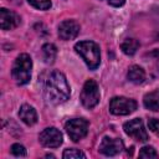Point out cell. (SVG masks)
Returning a JSON list of instances; mask_svg holds the SVG:
<instances>
[{
  "mask_svg": "<svg viewBox=\"0 0 159 159\" xmlns=\"http://www.w3.org/2000/svg\"><path fill=\"white\" fill-rule=\"evenodd\" d=\"M65 129H66L68 137L73 142H78L86 137V134L88 132V122L83 118L70 119L65 124Z\"/></svg>",
  "mask_w": 159,
  "mask_h": 159,
  "instance_id": "cell-6",
  "label": "cell"
},
{
  "mask_svg": "<svg viewBox=\"0 0 159 159\" xmlns=\"http://www.w3.org/2000/svg\"><path fill=\"white\" fill-rule=\"evenodd\" d=\"M76 52L83 58L89 70H96L101 62L99 46L93 41H80L75 45Z\"/></svg>",
  "mask_w": 159,
  "mask_h": 159,
  "instance_id": "cell-2",
  "label": "cell"
},
{
  "mask_svg": "<svg viewBox=\"0 0 159 159\" xmlns=\"http://www.w3.org/2000/svg\"><path fill=\"white\" fill-rule=\"evenodd\" d=\"M62 157L65 159H76V158H86L84 153H82L80 149H75V148H71V149H66L62 154Z\"/></svg>",
  "mask_w": 159,
  "mask_h": 159,
  "instance_id": "cell-17",
  "label": "cell"
},
{
  "mask_svg": "<svg viewBox=\"0 0 159 159\" xmlns=\"http://www.w3.org/2000/svg\"><path fill=\"white\" fill-rule=\"evenodd\" d=\"M149 56H152V57H155L157 60H159V50H155L154 52H152Z\"/></svg>",
  "mask_w": 159,
  "mask_h": 159,
  "instance_id": "cell-23",
  "label": "cell"
},
{
  "mask_svg": "<svg viewBox=\"0 0 159 159\" xmlns=\"http://www.w3.org/2000/svg\"><path fill=\"white\" fill-rule=\"evenodd\" d=\"M31 6L39 10H47L51 7V1L50 0H27Z\"/></svg>",
  "mask_w": 159,
  "mask_h": 159,
  "instance_id": "cell-19",
  "label": "cell"
},
{
  "mask_svg": "<svg viewBox=\"0 0 159 159\" xmlns=\"http://www.w3.org/2000/svg\"><path fill=\"white\" fill-rule=\"evenodd\" d=\"M137 109V102L127 97H113L109 102V111L116 116H127Z\"/></svg>",
  "mask_w": 159,
  "mask_h": 159,
  "instance_id": "cell-5",
  "label": "cell"
},
{
  "mask_svg": "<svg viewBox=\"0 0 159 159\" xmlns=\"http://www.w3.org/2000/svg\"><path fill=\"white\" fill-rule=\"evenodd\" d=\"M39 140L46 148H57L62 144V134L57 128L50 127L40 133Z\"/></svg>",
  "mask_w": 159,
  "mask_h": 159,
  "instance_id": "cell-8",
  "label": "cell"
},
{
  "mask_svg": "<svg viewBox=\"0 0 159 159\" xmlns=\"http://www.w3.org/2000/svg\"><path fill=\"white\" fill-rule=\"evenodd\" d=\"M123 129H124L125 134H128L129 137H132L133 139H135L138 142L148 140V133H147L143 120L140 118H135V119H132V120L124 123Z\"/></svg>",
  "mask_w": 159,
  "mask_h": 159,
  "instance_id": "cell-7",
  "label": "cell"
},
{
  "mask_svg": "<svg viewBox=\"0 0 159 159\" xmlns=\"http://www.w3.org/2000/svg\"><path fill=\"white\" fill-rule=\"evenodd\" d=\"M70 86L63 73L53 71L45 83V98L52 104H60L68 99Z\"/></svg>",
  "mask_w": 159,
  "mask_h": 159,
  "instance_id": "cell-1",
  "label": "cell"
},
{
  "mask_svg": "<svg viewBox=\"0 0 159 159\" xmlns=\"http://www.w3.org/2000/svg\"><path fill=\"white\" fill-rule=\"evenodd\" d=\"M107 1H108V4H111L112 6L118 7V6H122L125 0H107Z\"/></svg>",
  "mask_w": 159,
  "mask_h": 159,
  "instance_id": "cell-22",
  "label": "cell"
},
{
  "mask_svg": "<svg viewBox=\"0 0 159 159\" xmlns=\"http://www.w3.org/2000/svg\"><path fill=\"white\" fill-rule=\"evenodd\" d=\"M31 68H32L31 57L27 53L19 55L16 57V60L12 65V70H11L14 81L20 86L26 84L31 78Z\"/></svg>",
  "mask_w": 159,
  "mask_h": 159,
  "instance_id": "cell-3",
  "label": "cell"
},
{
  "mask_svg": "<svg viewBox=\"0 0 159 159\" xmlns=\"http://www.w3.org/2000/svg\"><path fill=\"white\" fill-rule=\"evenodd\" d=\"M139 157L140 158H145V159H150V158H158V153L155 152V149L153 147H143L139 152Z\"/></svg>",
  "mask_w": 159,
  "mask_h": 159,
  "instance_id": "cell-18",
  "label": "cell"
},
{
  "mask_svg": "<svg viewBox=\"0 0 159 159\" xmlns=\"http://www.w3.org/2000/svg\"><path fill=\"white\" fill-rule=\"evenodd\" d=\"M127 77H128V80L132 83L139 84V83H142L145 80V72H144V70L142 67H139L137 65H133V66L129 67L128 73H127Z\"/></svg>",
  "mask_w": 159,
  "mask_h": 159,
  "instance_id": "cell-13",
  "label": "cell"
},
{
  "mask_svg": "<svg viewBox=\"0 0 159 159\" xmlns=\"http://www.w3.org/2000/svg\"><path fill=\"white\" fill-rule=\"evenodd\" d=\"M19 117L20 119L26 124V125H34L37 122V114L34 107L30 104H22L19 111Z\"/></svg>",
  "mask_w": 159,
  "mask_h": 159,
  "instance_id": "cell-12",
  "label": "cell"
},
{
  "mask_svg": "<svg viewBox=\"0 0 159 159\" xmlns=\"http://www.w3.org/2000/svg\"><path fill=\"white\" fill-rule=\"evenodd\" d=\"M57 32L61 40H72L80 34V25L75 20H65L58 25Z\"/></svg>",
  "mask_w": 159,
  "mask_h": 159,
  "instance_id": "cell-10",
  "label": "cell"
},
{
  "mask_svg": "<svg viewBox=\"0 0 159 159\" xmlns=\"http://www.w3.org/2000/svg\"><path fill=\"white\" fill-rule=\"evenodd\" d=\"M123 149V142L118 138L104 137L99 144V152L107 157H113L120 153Z\"/></svg>",
  "mask_w": 159,
  "mask_h": 159,
  "instance_id": "cell-9",
  "label": "cell"
},
{
  "mask_svg": "<svg viewBox=\"0 0 159 159\" xmlns=\"http://www.w3.org/2000/svg\"><path fill=\"white\" fill-rule=\"evenodd\" d=\"M143 103L145 108L150 111H159V89H155L153 92H149L144 96Z\"/></svg>",
  "mask_w": 159,
  "mask_h": 159,
  "instance_id": "cell-14",
  "label": "cell"
},
{
  "mask_svg": "<svg viewBox=\"0 0 159 159\" xmlns=\"http://www.w3.org/2000/svg\"><path fill=\"white\" fill-rule=\"evenodd\" d=\"M148 127L149 129L155 133L157 135H159V119H155V118H152L148 120Z\"/></svg>",
  "mask_w": 159,
  "mask_h": 159,
  "instance_id": "cell-21",
  "label": "cell"
},
{
  "mask_svg": "<svg viewBox=\"0 0 159 159\" xmlns=\"http://www.w3.org/2000/svg\"><path fill=\"white\" fill-rule=\"evenodd\" d=\"M10 150H11L12 155H15V157H25V155H26V150H25L24 145L19 144V143H15V144H12Z\"/></svg>",
  "mask_w": 159,
  "mask_h": 159,
  "instance_id": "cell-20",
  "label": "cell"
},
{
  "mask_svg": "<svg viewBox=\"0 0 159 159\" xmlns=\"http://www.w3.org/2000/svg\"><path fill=\"white\" fill-rule=\"evenodd\" d=\"M57 56V48L53 43H45L42 46V57L46 63H53Z\"/></svg>",
  "mask_w": 159,
  "mask_h": 159,
  "instance_id": "cell-15",
  "label": "cell"
},
{
  "mask_svg": "<svg viewBox=\"0 0 159 159\" xmlns=\"http://www.w3.org/2000/svg\"><path fill=\"white\" fill-rule=\"evenodd\" d=\"M138 47H139V42H138V40H135V39H125V40L122 42V45H120L122 51H123L125 55H128V56L134 55V53L137 52Z\"/></svg>",
  "mask_w": 159,
  "mask_h": 159,
  "instance_id": "cell-16",
  "label": "cell"
},
{
  "mask_svg": "<svg viewBox=\"0 0 159 159\" xmlns=\"http://www.w3.org/2000/svg\"><path fill=\"white\" fill-rule=\"evenodd\" d=\"M81 102L88 109L97 106V103L99 102V88L96 81L93 80L86 81L81 92Z\"/></svg>",
  "mask_w": 159,
  "mask_h": 159,
  "instance_id": "cell-4",
  "label": "cell"
},
{
  "mask_svg": "<svg viewBox=\"0 0 159 159\" xmlns=\"http://www.w3.org/2000/svg\"><path fill=\"white\" fill-rule=\"evenodd\" d=\"M20 16L5 7L0 10V26L2 30H12L20 25Z\"/></svg>",
  "mask_w": 159,
  "mask_h": 159,
  "instance_id": "cell-11",
  "label": "cell"
}]
</instances>
